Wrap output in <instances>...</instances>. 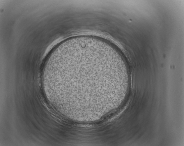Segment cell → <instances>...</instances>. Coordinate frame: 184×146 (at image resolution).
<instances>
[{"label": "cell", "instance_id": "cell-1", "mask_svg": "<svg viewBox=\"0 0 184 146\" xmlns=\"http://www.w3.org/2000/svg\"><path fill=\"white\" fill-rule=\"evenodd\" d=\"M56 72L61 80L78 81L84 86L86 84L99 98L112 94L128 74L124 61L115 51L86 43L61 53Z\"/></svg>", "mask_w": 184, "mask_h": 146}]
</instances>
